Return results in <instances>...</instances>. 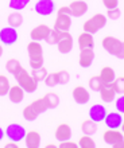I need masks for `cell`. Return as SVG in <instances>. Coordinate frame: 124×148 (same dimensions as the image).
<instances>
[{"label":"cell","instance_id":"1","mask_svg":"<svg viewBox=\"0 0 124 148\" xmlns=\"http://www.w3.org/2000/svg\"><path fill=\"white\" fill-rule=\"evenodd\" d=\"M14 77H15L18 85L22 86L26 93H34L35 90L38 89L39 82L37 81V79H35V78L32 77L26 69H23V67H22L16 74H14Z\"/></svg>","mask_w":124,"mask_h":148},{"label":"cell","instance_id":"2","mask_svg":"<svg viewBox=\"0 0 124 148\" xmlns=\"http://www.w3.org/2000/svg\"><path fill=\"white\" fill-rule=\"evenodd\" d=\"M105 24H107V16L103 14H94L92 18H89L82 24V27H84V31L89 32V34H96L101 28L105 27Z\"/></svg>","mask_w":124,"mask_h":148},{"label":"cell","instance_id":"3","mask_svg":"<svg viewBox=\"0 0 124 148\" xmlns=\"http://www.w3.org/2000/svg\"><path fill=\"white\" fill-rule=\"evenodd\" d=\"M26 128H24L23 125L20 124H10L6 128V136L10 139L11 141H15V143H19V141L24 140V137H26Z\"/></svg>","mask_w":124,"mask_h":148},{"label":"cell","instance_id":"4","mask_svg":"<svg viewBox=\"0 0 124 148\" xmlns=\"http://www.w3.org/2000/svg\"><path fill=\"white\" fill-rule=\"evenodd\" d=\"M121 43L123 42H121L120 39L109 35V36H105V38L101 40V46H103V49H104L108 54L116 57L119 50H120V47H121Z\"/></svg>","mask_w":124,"mask_h":148},{"label":"cell","instance_id":"5","mask_svg":"<svg viewBox=\"0 0 124 148\" xmlns=\"http://www.w3.org/2000/svg\"><path fill=\"white\" fill-rule=\"evenodd\" d=\"M18 31L16 28L8 26V27H4L0 30V42L6 45V46H11V45H15L18 42Z\"/></svg>","mask_w":124,"mask_h":148},{"label":"cell","instance_id":"6","mask_svg":"<svg viewBox=\"0 0 124 148\" xmlns=\"http://www.w3.org/2000/svg\"><path fill=\"white\" fill-rule=\"evenodd\" d=\"M57 49L61 54H69L73 49V36L69 31L61 32V38L57 43Z\"/></svg>","mask_w":124,"mask_h":148},{"label":"cell","instance_id":"7","mask_svg":"<svg viewBox=\"0 0 124 148\" xmlns=\"http://www.w3.org/2000/svg\"><path fill=\"white\" fill-rule=\"evenodd\" d=\"M35 12L41 16H49L55 11V3L53 0H38L34 5Z\"/></svg>","mask_w":124,"mask_h":148},{"label":"cell","instance_id":"8","mask_svg":"<svg viewBox=\"0 0 124 148\" xmlns=\"http://www.w3.org/2000/svg\"><path fill=\"white\" fill-rule=\"evenodd\" d=\"M103 140H104L105 144L113 147V145H116L117 143H120V141L124 140V133L120 132L119 129L108 128L104 132V135H103Z\"/></svg>","mask_w":124,"mask_h":148},{"label":"cell","instance_id":"9","mask_svg":"<svg viewBox=\"0 0 124 148\" xmlns=\"http://www.w3.org/2000/svg\"><path fill=\"white\" fill-rule=\"evenodd\" d=\"M73 100L76 101V104H78V105H85V104H88L90 100L89 90L81 85L76 86L73 89Z\"/></svg>","mask_w":124,"mask_h":148},{"label":"cell","instance_id":"10","mask_svg":"<svg viewBox=\"0 0 124 148\" xmlns=\"http://www.w3.org/2000/svg\"><path fill=\"white\" fill-rule=\"evenodd\" d=\"M69 8H70V15L73 18H81L82 15H85L89 7H88V3L85 0H74L72 3L69 4Z\"/></svg>","mask_w":124,"mask_h":148},{"label":"cell","instance_id":"11","mask_svg":"<svg viewBox=\"0 0 124 148\" xmlns=\"http://www.w3.org/2000/svg\"><path fill=\"white\" fill-rule=\"evenodd\" d=\"M123 114L120 112H111L107 113V116L104 119V123L107 125V128L111 129H119L123 124Z\"/></svg>","mask_w":124,"mask_h":148},{"label":"cell","instance_id":"12","mask_svg":"<svg viewBox=\"0 0 124 148\" xmlns=\"http://www.w3.org/2000/svg\"><path fill=\"white\" fill-rule=\"evenodd\" d=\"M107 113L108 112H107L104 105H101V104H94V105L90 106L89 112H88V116H89L90 120L96 121V123H101V121H104Z\"/></svg>","mask_w":124,"mask_h":148},{"label":"cell","instance_id":"13","mask_svg":"<svg viewBox=\"0 0 124 148\" xmlns=\"http://www.w3.org/2000/svg\"><path fill=\"white\" fill-rule=\"evenodd\" d=\"M72 27V16L66 15V14H57L54 22V28L58 31L63 32V31H69Z\"/></svg>","mask_w":124,"mask_h":148},{"label":"cell","instance_id":"14","mask_svg":"<svg viewBox=\"0 0 124 148\" xmlns=\"http://www.w3.org/2000/svg\"><path fill=\"white\" fill-rule=\"evenodd\" d=\"M93 61H94V51L93 49H84L80 50V57H78V65L84 69L92 66Z\"/></svg>","mask_w":124,"mask_h":148},{"label":"cell","instance_id":"15","mask_svg":"<svg viewBox=\"0 0 124 148\" xmlns=\"http://www.w3.org/2000/svg\"><path fill=\"white\" fill-rule=\"evenodd\" d=\"M51 28L46 24H39L37 27H34L32 30L30 31V38L32 40H37V42H42L46 39V36L49 35V32H50Z\"/></svg>","mask_w":124,"mask_h":148},{"label":"cell","instance_id":"16","mask_svg":"<svg viewBox=\"0 0 124 148\" xmlns=\"http://www.w3.org/2000/svg\"><path fill=\"white\" fill-rule=\"evenodd\" d=\"M99 93H100L101 101L105 102V104H111V102H113V100L116 98V92L113 89L112 84H104V85L101 86V89Z\"/></svg>","mask_w":124,"mask_h":148},{"label":"cell","instance_id":"17","mask_svg":"<svg viewBox=\"0 0 124 148\" xmlns=\"http://www.w3.org/2000/svg\"><path fill=\"white\" fill-rule=\"evenodd\" d=\"M24 92L23 88L20 85H14L10 88V90H8V98H10V101L14 102V104H20V102L24 100Z\"/></svg>","mask_w":124,"mask_h":148},{"label":"cell","instance_id":"18","mask_svg":"<svg viewBox=\"0 0 124 148\" xmlns=\"http://www.w3.org/2000/svg\"><path fill=\"white\" fill-rule=\"evenodd\" d=\"M55 139H57V141H65V140H69V139H72V128H70L69 124H59L58 127H57V129H55Z\"/></svg>","mask_w":124,"mask_h":148},{"label":"cell","instance_id":"19","mask_svg":"<svg viewBox=\"0 0 124 148\" xmlns=\"http://www.w3.org/2000/svg\"><path fill=\"white\" fill-rule=\"evenodd\" d=\"M78 47L80 50H84V49H93L94 47V40H93V34H89L86 31H82L80 35H78Z\"/></svg>","mask_w":124,"mask_h":148},{"label":"cell","instance_id":"20","mask_svg":"<svg viewBox=\"0 0 124 148\" xmlns=\"http://www.w3.org/2000/svg\"><path fill=\"white\" fill-rule=\"evenodd\" d=\"M24 143L27 148H39L41 147V135L37 131H30L26 133Z\"/></svg>","mask_w":124,"mask_h":148},{"label":"cell","instance_id":"21","mask_svg":"<svg viewBox=\"0 0 124 148\" xmlns=\"http://www.w3.org/2000/svg\"><path fill=\"white\" fill-rule=\"evenodd\" d=\"M100 78L103 84H112L115 79H116V73L111 66H104L100 70Z\"/></svg>","mask_w":124,"mask_h":148},{"label":"cell","instance_id":"22","mask_svg":"<svg viewBox=\"0 0 124 148\" xmlns=\"http://www.w3.org/2000/svg\"><path fill=\"white\" fill-rule=\"evenodd\" d=\"M27 53L30 58H35V57H43V49L41 46V42L37 40H31L27 45Z\"/></svg>","mask_w":124,"mask_h":148},{"label":"cell","instance_id":"23","mask_svg":"<svg viewBox=\"0 0 124 148\" xmlns=\"http://www.w3.org/2000/svg\"><path fill=\"white\" fill-rule=\"evenodd\" d=\"M81 131L84 135H90V136H93V135L97 132V123L90 120V119L84 120L81 124Z\"/></svg>","mask_w":124,"mask_h":148},{"label":"cell","instance_id":"24","mask_svg":"<svg viewBox=\"0 0 124 148\" xmlns=\"http://www.w3.org/2000/svg\"><path fill=\"white\" fill-rule=\"evenodd\" d=\"M7 22H8V26H11L14 28H18L23 24V15L19 14V11H14L8 15Z\"/></svg>","mask_w":124,"mask_h":148},{"label":"cell","instance_id":"25","mask_svg":"<svg viewBox=\"0 0 124 148\" xmlns=\"http://www.w3.org/2000/svg\"><path fill=\"white\" fill-rule=\"evenodd\" d=\"M43 98L46 100V104H47V106H49V109H55V108L59 105V97H58V94L53 93V92H50V93H46Z\"/></svg>","mask_w":124,"mask_h":148},{"label":"cell","instance_id":"26","mask_svg":"<svg viewBox=\"0 0 124 148\" xmlns=\"http://www.w3.org/2000/svg\"><path fill=\"white\" fill-rule=\"evenodd\" d=\"M20 69H22V65H20V62L18 61V59L11 58L6 62V70H7L10 74H12V75L18 73Z\"/></svg>","mask_w":124,"mask_h":148},{"label":"cell","instance_id":"27","mask_svg":"<svg viewBox=\"0 0 124 148\" xmlns=\"http://www.w3.org/2000/svg\"><path fill=\"white\" fill-rule=\"evenodd\" d=\"M31 106L37 110L38 114H42V113H45L47 109H49V106H47V104H46V100H45L43 97L34 100V101L31 102Z\"/></svg>","mask_w":124,"mask_h":148},{"label":"cell","instance_id":"28","mask_svg":"<svg viewBox=\"0 0 124 148\" xmlns=\"http://www.w3.org/2000/svg\"><path fill=\"white\" fill-rule=\"evenodd\" d=\"M30 0H10L8 3V7L11 8L12 11H22L28 5Z\"/></svg>","mask_w":124,"mask_h":148},{"label":"cell","instance_id":"29","mask_svg":"<svg viewBox=\"0 0 124 148\" xmlns=\"http://www.w3.org/2000/svg\"><path fill=\"white\" fill-rule=\"evenodd\" d=\"M78 147L80 148H96V141L93 140L90 135H84L78 140Z\"/></svg>","mask_w":124,"mask_h":148},{"label":"cell","instance_id":"30","mask_svg":"<svg viewBox=\"0 0 124 148\" xmlns=\"http://www.w3.org/2000/svg\"><path fill=\"white\" fill-rule=\"evenodd\" d=\"M10 88H11V85H10V79H8L4 74H0V97L7 96Z\"/></svg>","mask_w":124,"mask_h":148},{"label":"cell","instance_id":"31","mask_svg":"<svg viewBox=\"0 0 124 148\" xmlns=\"http://www.w3.org/2000/svg\"><path fill=\"white\" fill-rule=\"evenodd\" d=\"M59 38H61V31L55 30V28H51L50 32H49V35L45 39V42H46L47 45H57Z\"/></svg>","mask_w":124,"mask_h":148},{"label":"cell","instance_id":"32","mask_svg":"<svg viewBox=\"0 0 124 148\" xmlns=\"http://www.w3.org/2000/svg\"><path fill=\"white\" fill-rule=\"evenodd\" d=\"M88 85H89V89L93 90V92H100L101 86L104 85V84H103V81H101L100 75H93V77L89 78Z\"/></svg>","mask_w":124,"mask_h":148},{"label":"cell","instance_id":"33","mask_svg":"<svg viewBox=\"0 0 124 148\" xmlns=\"http://www.w3.org/2000/svg\"><path fill=\"white\" fill-rule=\"evenodd\" d=\"M39 114L37 113V110L30 105L27 106H24V109H23V117H24V120H27V121H34L37 120V117H38Z\"/></svg>","mask_w":124,"mask_h":148},{"label":"cell","instance_id":"34","mask_svg":"<svg viewBox=\"0 0 124 148\" xmlns=\"http://www.w3.org/2000/svg\"><path fill=\"white\" fill-rule=\"evenodd\" d=\"M47 70L45 69V67H38V69H32L31 70V75L37 79L38 82H41V81H45V78H46V75H47Z\"/></svg>","mask_w":124,"mask_h":148},{"label":"cell","instance_id":"35","mask_svg":"<svg viewBox=\"0 0 124 148\" xmlns=\"http://www.w3.org/2000/svg\"><path fill=\"white\" fill-rule=\"evenodd\" d=\"M43 82L46 84L47 88H54V86L59 85V84H58V75H57V73H50V74H47Z\"/></svg>","mask_w":124,"mask_h":148},{"label":"cell","instance_id":"36","mask_svg":"<svg viewBox=\"0 0 124 148\" xmlns=\"http://www.w3.org/2000/svg\"><path fill=\"white\" fill-rule=\"evenodd\" d=\"M112 86L117 94H124V77H117L112 82Z\"/></svg>","mask_w":124,"mask_h":148},{"label":"cell","instance_id":"37","mask_svg":"<svg viewBox=\"0 0 124 148\" xmlns=\"http://www.w3.org/2000/svg\"><path fill=\"white\" fill-rule=\"evenodd\" d=\"M57 75H58V84L59 85H66V84L70 81V74L66 70L57 71Z\"/></svg>","mask_w":124,"mask_h":148},{"label":"cell","instance_id":"38","mask_svg":"<svg viewBox=\"0 0 124 148\" xmlns=\"http://www.w3.org/2000/svg\"><path fill=\"white\" fill-rule=\"evenodd\" d=\"M45 59L43 57H35V58H30V67L31 69H38V67L43 66Z\"/></svg>","mask_w":124,"mask_h":148},{"label":"cell","instance_id":"39","mask_svg":"<svg viewBox=\"0 0 124 148\" xmlns=\"http://www.w3.org/2000/svg\"><path fill=\"white\" fill-rule=\"evenodd\" d=\"M121 15V11L119 10V7L116 8H112V10H108V12H107V18L111 20H117L119 18H120Z\"/></svg>","mask_w":124,"mask_h":148},{"label":"cell","instance_id":"40","mask_svg":"<svg viewBox=\"0 0 124 148\" xmlns=\"http://www.w3.org/2000/svg\"><path fill=\"white\" fill-rule=\"evenodd\" d=\"M116 110L124 114V94H120L119 98H116Z\"/></svg>","mask_w":124,"mask_h":148},{"label":"cell","instance_id":"41","mask_svg":"<svg viewBox=\"0 0 124 148\" xmlns=\"http://www.w3.org/2000/svg\"><path fill=\"white\" fill-rule=\"evenodd\" d=\"M101 1L107 10H112V8H116L119 5V0H101Z\"/></svg>","mask_w":124,"mask_h":148},{"label":"cell","instance_id":"42","mask_svg":"<svg viewBox=\"0 0 124 148\" xmlns=\"http://www.w3.org/2000/svg\"><path fill=\"white\" fill-rule=\"evenodd\" d=\"M59 148H78V143H74L69 139V140H65V141H61L58 145Z\"/></svg>","mask_w":124,"mask_h":148},{"label":"cell","instance_id":"43","mask_svg":"<svg viewBox=\"0 0 124 148\" xmlns=\"http://www.w3.org/2000/svg\"><path fill=\"white\" fill-rule=\"evenodd\" d=\"M57 14H66V15H70L72 12H70V8H69V5H66V7H61L58 10V12ZM72 16V15H70Z\"/></svg>","mask_w":124,"mask_h":148},{"label":"cell","instance_id":"44","mask_svg":"<svg viewBox=\"0 0 124 148\" xmlns=\"http://www.w3.org/2000/svg\"><path fill=\"white\" fill-rule=\"evenodd\" d=\"M116 58H119V59H124V42L121 43V47H120V50H119V53H117Z\"/></svg>","mask_w":124,"mask_h":148},{"label":"cell","instance_id":"45","mask_svg":"<svg viewBox=\"0 0 124 148\" xmlns=\"http://www.w3.org/2000/svg\"><path fill=\"white\" fill-rule=\"evenodd\" d=\"M19 145H18V143H15V141H11V143H7V144H4V148H18Z\"/></svg>","mask_w":124,"mask_h":148},{"label":"cell","instance_id":"46","mask_svg":"<svg viewBox=\"0 0 124 148\" xmlns=\"http://www.w3.org/2000/svg\"><path fill=\"white\" fill-rule=\"evenodd\" d=\"M4 136H6V131H4V129L0 127V141L4 139Z\"/></svg>","mask_w":124,"mask_h":148},{"label":"cell","instance_id":"47","mask_svg":"<svg viewBox=\"0 0 124 148\" xmlns=\"http://www.w3.org/2000/svg\"><path fill=\"white\" fill-rule=\"evenodd\" d=\"M55 147H57L55 144H47L46 145V148H55Z\"/></svg>","mask_w":124,"mask_h":148},{"label":"cell","instance_id":"48","mask_svg":"<svg viewBox=\"0 0 124 148\" xmlns=\"http://www.w3.org/2000/svg\"><path fill=\"white\" fill-rule=\"evenodd\" d=\"M1 55H3V46L0 45V58H1Z\"/></svg>","mask_w":124,"mask_h":148},{"label":"cell","instance_id":"49","mask_svg":"<svg viewBox=\"0 0 124 148\" xmlns=\"http://www.w3.org/2000/svg\"><path fill=\"white\" fill-rule=\"evenodd\" d=\"M120 129H121V132H123V133H124V120H123V124H121Z\"/></svg>","mask_w":124,"mask_h":148}]
</instances>
